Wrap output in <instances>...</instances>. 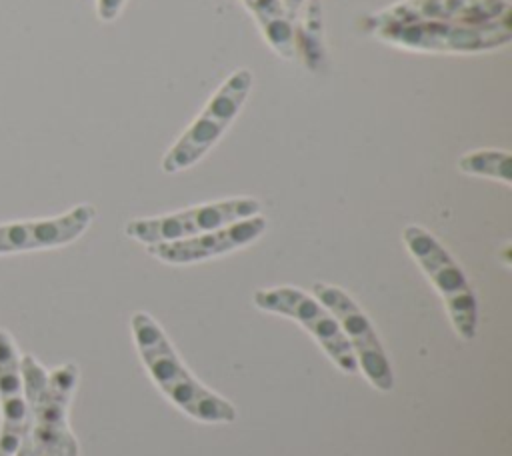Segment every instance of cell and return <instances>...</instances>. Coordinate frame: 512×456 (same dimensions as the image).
I'll return each mask as SVG.
<instances>
[{
  "instance_id": "cell-6",
  "label": "cell",
  "mask_w": 512,
  "mask_h": 456,
  "mask_svg": "<svg viewBox=\"0 0 512 456\" xmlns=\"http://www.w3.org/2000/svg\"><path fill=\"white\" fill-rule=\"evenodd\" d=\"M252 302L264 312L296 320L342 372H358L352 348L344 338L336 318L314 294H308L296 286L260 288L252 294Z\"/></svg>"
},
{
  "instance_id": "cell-15",
  "label": "cell",
  "mask_w": 512,
  "mask_h": 456,
  "mask_svg": "<svg viewBox=\"0 0 512 456\" xmlns=\"http://www.w3.org/2000/svg\"><path fill=\"white\" fill-rule=\"evenodd\" d=\"M42 456H80V446L76 436L72 432L66 434L54 446H50Z\"/></svg>"
},
{
  "instance_id": "cell-17",
  "label": "cell",
  "mask_w": 512,
  "mask_h": 456,
  "mask_svg": "<svg viewBox=\"0 0 512 456\" xmlns=\"http://www.w3.org/2000/svg\"><path fill=\"white\" fill-rule=\"evenodd\" d=\"M304 2H306V0H282V4H284V8H286V12H288V16H290L292 22H294V18L298 16V12L304 8Z\"/></svg>"
},
{
  "instance_id": "cell-16",
  "label": "cell",
  "mask_w": 512,
  "mask_h": 456,
  "mask_svg": "<svg viewBox=\"0 0 512 456\" xmlns=\"http://www.w3.org/2000/svg\"><path fill=\"white\" fill-rule=\"evenodd\" d=\"M126 0H96V14L102 22H114L122 8H124Z\"/></svg>"
},
{
  "instance_id": "cell-7",
  "label": "cell",
  "mask_w": 512,
  "mask_h": 456,
  "mask_svg": "<svg viewBox=\"0 0 512 456\" xmlns=\"http://www.w3.org/2000/svg\"><path fill=\"white\" fill-rule=\"evenodd\" d=\"M312 294L336 318L344 338L352 348L356 364L366 376V380L376 390L390 392L394 388V370L390 366L388 354L368 314L358 306V302L346 290H342L336 284L314 282Z\"/></svg>"
},
{
  "instance_id": "cell-11",
  "label": "cell",
  "mask_w": 512,
  "mask_h": 456,
  "mask_svg": "<svg viewBox=\"0 0 512 456\" xmlns=\"http://www.w3.org/2000/svg\"><path fill=\"white\" fill-rule=\"evenodd\" d=\"M94 218L96 208L84 202L58 216L0 224V256L68 246L90 228Z\"/></svg>"
},
{
  "instance_id": "cell-9",
  "label": "cell",
  "mask_w": 512,
  "mask_h": 456,
  "mask_svg": "<svg viewBox=\"0 0 512 456\" xmlns=\"http://www.w3.org/2000/svg\"><path fill=\"white\" fill-rule=\"evenodd\" d=\"M508 0H400L374 14L364 24L368 32L380 26L416 22H496L510 18Z\"/></svg>"
},
{
  "instance_id": "cell-13",
  "label": "cell",
  "mask_w": 512,
  "mask_h": 456,
  "mask_svg": "<svg viewBox=\"0 0 512 456\" xmlns=\"http://www.w3.org/2000/svg\"><path fill=\"white\" fill-rule=\"evenodd\" d=\"M258 24L266 44L284 60L296 56V28L282 0H240Z\"/></svg>"
},
{
  "instance_id": "cell-14",
  "label": "cell",
  "mask_w": 512,
  "mask_h": 456,
  "mask_svg": "<svg viewBox=\"0 0 512 456\" xmlns=\"http://www.w3.org/2000/svg\"><path fill=\"white\" fill-rule=\"evenodd\" d=\"M510 160H512V154L508 150L480 148V150H470L462 154L458 158V170L468 176L490 178V180L502 182L504 186H510L512 182Z\"/></svg>"
},
{
  "instance_id": "cell-12",
  "label": "cell",
  "mask_w": 512,
  "mask_h": 456,
  "mask_svg": "<svg viewBox=\"0 0 512 456\" xmlns=\"http://www.w3.org/2000/svg\"><path fill=\"white\" fill-rule=\"evenodd\" d=\"M22 356L10 332L0 328V456H16L26 434Z\"/></svg>"
},
{
  "instance_id": "cell-4",
  "label": "cell",
  "mask_w": 512,
  "mask_h": 456,
  "mask_svg": "<svg viewBox=\"0 0 512 456\" xmlns=\"http://www.w3.org/2000/svg\"><path fill=\"white\" fill-rule=\"evenodd\" d=\"M402 242L440 294L456 334L462 340H474L480 324V308L462 266L440 240L420 224L404 226Z\"/></svg>"
},
{
  "instance_id": "cell-3",
  "label": "cell",
  "mask_w": 512,
  "mask_h": 456,
  "mask_svg": "<svg viewBox=\"0 0 512 456\" xmlns=\"http://www.w3.org/2000/svg\"><path fill=\"white\" fill-rule=\"evenodd\" d=\"M254 86L250 68H236L210 96L200 114L166 150L160 168L166 174H178L198 164L226 134L238 118Z\"/></svg>"
},
{
  "instance_id": "cell-10",
  "label": "cell",
  "mask_w": 512,
  "mask_h": 456,
  "mask_svg": "<svg viewBox=\"0 0 512 456\" xmlns=\"http://www.w3.org/2000/svg\"><path fill=\"white\" fill-rule=\"evenodd\" d=\"M268 228V220L262 214L236 220L222 228L202 232L184 240L158 242L146 246L148 254L156 260L172 266L198 264L204 260H212L230 252H236L252 242H256Z\"/></svg>"
},
{
  "instance_id": "cell-5",
  "label": "cell",
  "mask_w": 512,
  "mask_h": 456,
  "mask_svg": "<svg viewBox=\"0 0 512 456\" xmlns=\"http://www.w3.org/2000/svg\"><path fill=\"white\" fill-rule=\"evenodd\" d=\"M380 42L422 54H486L512 42L510 18L496 22H416L374 28Z\"/></svg>"
},
{
  "instance_id": "cell-1",
  "label": "cell",
  "mask_w": 512,
  "mask_h": 456,
  "mask_svg": "<svg viewBox=\"0 0 512 456\" xmlns=\"http://www.w3.org/2000/svg\"><path fill=\"white\" fill-rule=\"evenodd\" d=\"M134 346L158 390L186 416L204 424H228L238 418L236 406L204 386L182 362L162 326L148 312L130 316Z\"/></svg>"
},
{
  "instance_id": "cell-8",
  "label": "cell",
  "mask_w": 512,
  "mask_h": 456,
  "mask_svg": "<svg viewBox=\"0 0 512 456\" xmlns=\"http://www.w3.org/2000/svg\"><path fill=\"white\" fill-rule=\"evenodd\" d=\"M256 214H260V202L256 198L234 196L160 216L134 218L126 224L124 232L128 238L150 246L158 242L184 240Z\"/></svg>"
},
{
  "instance_id": "cell-2",
  "label": "cell",
  "mask_w": 512,
  "mask_h": 456,
  "mask_svg": "<svg viewBox=\"0 0 512 456\" xmlns=\"http://www.w3.org/2000/svg\"><path fill=\"white\" fill-rule=\"evenodd\" d=\"M22 376L26 388V434L16 456H42L60 438L70 434L68 408L78 386V366L66 362L52 372L36 362L34 356H22Z\"/></svg>"
}]
</instances>
